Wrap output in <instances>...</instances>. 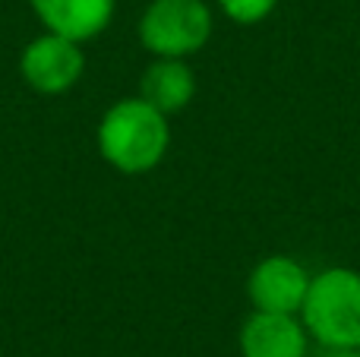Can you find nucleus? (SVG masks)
I'll return each instance as SVG.
<instances>
[{
	"label": "nucleus",
	"instance_id": "39448f33",
	"mask_svg": "<svg viewBox=\"0 0 360 357\" xmlns=\"http://www.w3.org/2000/svg\"><path fill=\"white\" fill-rule=\"evenodd\" d=\"M307 288H310V275L291 257H266L250 272L247 282L253 307L269 313H300Z\"/></svg>",
	"mask_w": 360,
	"mask_h": 357
},
{
	"label": "nucleus",
	"instance_id": "20e7f679",
	"mask_svg": "<svg viewBox=\"0 0 360 357\" xmlns=\"http://www.w3.org/2000/svg\"><path fill=\"white\" fill-rule=\"evenodd\" d=\"M82 67H86V60H82L79 41L63 38L57 32H48V35L29 41L19 54V73L41 95H60L73 89L76 79L82 76Z\"/></svg>",
	"mask_w": 360,
	"mask_h": 357
},
{
	"label": "nucleus",
	"instance_id": "7ed1b4c3",
	"mask_svg": "<svg viewBox=\"0 0 360 357\" xmlns=\"http://www.w3.org/2000/svg\"><path fill=\"white\" fill-rule=\"evenodd\" d=\"M212 35V13L202 0H155L139 19V38L158 57L196 54Z\"/></svg>",
	"mask_w": 360,
	"mask_h": 357
},
{
	"label": "nucleus",
	"instance_id": "9d476101",
	"mask_svg": "<svg viewBox=\"0 0 360 357\" xmlns=\"http://www.w3.org/2000/svg\"><path fill=\"white\" fill-rule=\"evenodd\" d=\"M323 357H360V348H326Z\"/></svg>",
	"mask_w": 360,
	"mask_h": 357
},
{
	"label": "nucleus",
	"instance_id": "f257e3e1",
	"mask_svg": "<svg viewBox=\"0 0 360 357\" xmlns=\"http://www.w3.org/2000/svg\"><path fill=\"white\" fill-rule=\"evenodd\" d=\"M171 143L168 114L143 98H124L108 108L98 124V152L124 174H146L165 158Z\"/></svg>",
	"mask_w": 360,
	"mask_h": 357
},
{
	"label": "nucleus",
	"instance_id": "6e6552de",
	"mask_svg": "<svg viewBox=\"0 0 360 357\" xmlns=\"http://www.w3.org/2000/svg\"><path fill=\"white\" fill-rule=\"evenodd\" d=\"M139 98L149 101L162 114H177L196 95V76L184 63V57H158L139 82Z\"/></svg>",
	"mask_w": 360,
	"mask_h": 357
},
{
	"label": "nucleus",
	"instance_id": "423d86ee",
	"mask_svg": "<svg viewBox=\"0 0 360 357\" xmlns=\"http://www.w3.org/2000/svg\"><path fill=\"white\" fill-rule=\"evenodd\" d=\"M243 357H307V326L294 313L256 310L240 329Z\"/></svg>",
	"mask_w": 360,
	"mask_h": 357
},
{
	"label": "nucleus",
	"instance_id": "1a4fd4ad",
	"mask_svg": "<svg viewBox=\"0 0 360 357\" xmlns=\"http://www.w3.org/2000/svg\"><path fill=\"white\" fill-rule=\"evenodd\" d=\"M275 4H278V0H218L224 16L240 22V25L262 22V19L275 10Z\"/></svg>",
	"mask_w": 360,
	"mask_h": 357
},
{
	"label": "nucleus",
	"instance_id": "0eeeda50",
	"mask_svg": "<svg viewBox=\"0 0 360 357\" xmlns=\"http://www.w3.org/2000/svg\"><path fill=\"white\" fill-rule=\"evenodd\" d=\"M48 32L73 41H89L108 29L117 0H29Z\"/></svg>",
	"mask_w": 360,
	"mask_h": 357
},
{
	"label": "nucleus",
	"instance_id": "f03ea898",
	"mask_svg": "<svg viewBox=\"0 0 360 357\" xmlns=\"http://www.w3.org/2000/svg\"><path fill=\"white\" fill-rule=\"evenodd\" d=\"M300 320L323 348H360V272L326 269L310 278Z\"/></svg>",
	"mask_w": 360,
	"mask_h": 357
}]
</instances>
